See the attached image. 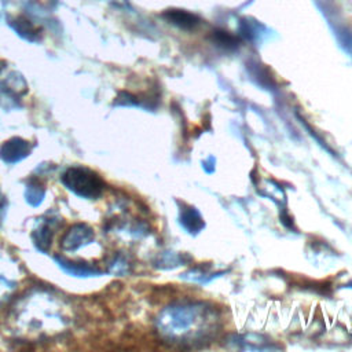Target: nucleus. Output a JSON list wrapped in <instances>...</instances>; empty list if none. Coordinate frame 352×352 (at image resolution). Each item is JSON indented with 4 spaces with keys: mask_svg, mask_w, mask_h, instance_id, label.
Here are the masks:
<instances>
[{
    "mask_svg": "<svg viewBox=\"0 0 352 352\" xmlns=\"http://www.w3.org/2000/svg\"><path fill=\"white\" fill-rule=\"evenodd\" d=\"M32 150H33V144L30 142L15 136V138L6 140L0 146V158L6 164L14 165V164L21 162L26 157H29Z\"/></svg>",
    "mask_w": 352,
    "mask_h": 352,
    "instance_id": "6",
    "label": "nucleus"
},
{
    "mask_svg": "<svg viewBox=\"0 0 352 352\" xmlns=\"http://www.w3.org/2000/svg\"><path fill=\"white\" fill-rule=\"evenodd\" d=\"M45 197V188L41 183L32 180L26 184L25 188V199L30 206H38Z\"/></svg>",
    "mask_w": 352,
    "mask_h": 352,
    "instance_id": "11",
    "label": "nucleus"
},
{
    "mask_svg": "<svg viewBox=\"0 0 352 352\" xmlns=\"http://www.w3.org/2000/svg\"><path fill=\"white\" fill-rule=\"evenodd\" d=\"M95 238L94 230L84 223L74 224L62 239V249L66 252H74L81 249L82 246L91 243Z\"/></svg>",
    "mask_w": 352,
    "mask_h": 352,
    "instance_id": "7",
    "label": "nucleus"
},
{
    "mask_svg": "<svg viewBox=\"0 0 352 352\" xmlns=\"http://www.w3.org/2000/svg\"><path fill=\"white\" fill-rule=\"evenodd\" d=\"M12 319L16 333L28 338L58 336L69 327L72 320L66 302L47 290L26 294L15 305Z\"/></svg>",
    "mask_w": 352,
    "mask_h": 352,
    "instance_id": "1",
    "label": "nucleus"
},
{
    "mask_svg": "<svg viewBox=\"0 0 352 352\" xmlns=\"http://www.w3.org/2000/svg\"><path fill=\"white\" fill-rule=\"evenodd\" d=\"M210 311L201 302L179 304L165 308L158 316V331L172 341H195L209 331L213 322Z\"/></svg>",
    "mask_w": 352,
    "mask_h": 352,
    "instance_id": "2",
    "label": "nucleus"
},
{
    "mask_svg": "<svg viewBox=\"0 0 352 352\" xmlns=\"http://www.w3.org/2000/svg\"><path fill=\"white\" fill-rule=\"evenodd\" d=\"M28 92L23 76L11 69L0 70V106L4 109L21 107V99Z\"/></svg>",
    "mask_w": 352,
    "mask_h": 352,
    "instance_id": "4",
    "label": "nucleus"
},
{
    "mask_svg": "<svg viewBox=\"0 0 352 352\" xmlns=\"http://www.w3.org/2000/svg\"><path fill=\"white\" fill-rule=\"evenodd\" d=\"M59 220H56L55 217H43L36 228L32 232V239L33 243L36 246L37 250H40L41 253H47L51 248L52 243V236H54V231L58 227Z\"/></svg>",
    "mask_w": 352,
    "mask_h": 352,
    "instance_id": "8",
    "label": "nucleus"
},
{
    "mask_svg": "<svg viewBox=\"0 0 352 352\" xmlns=\"http://www.w3.org/2000/svg\"><path fill=\"white\" fill-rule=\"evenodd\" d=\"M19 279V264L11 254L0 250V305L7 302L15 293Z\"/></svg>",
    "mask_w": 352,
    "mask_h": 352,
    "instance_id": "5",
    "label": "nucleus"
},
{
    "mask_svg": "<svg viewBox=\"0 0 352 352\" xmlns=\"http://www.w3.org/2000/svg\"><path fill=\"white\" fill-rule=\"evenodd\" d=\"M54 260L56 261V264L67 274L73 275V276H80V278H85V276H95V275H100V270L95 268L94 265H89L87 263H74L70 261L67 258H63L60 256H55Z\"/></svg>",
    "mask_w": 352,
    "mask_h": 352,
    "instance_id": "9",
    "label": "nucleus"
},
{
    "mask_svg": "<svg viewBox=\"0 0 352 352\" xmlns=\"http://www.w3.org/2000/svg\"><path fill=\"white\" fill-rule=\"evenodd\" d=\"M4 210H6V201H4V198L0 194V223H1V219H3Z\"/></svg>",
    "mask_w": 352,
    "mask_h": 352,
    "instance_id": "12",
    "label": "nucleus"
},
{
    "mask_svg": "<svg viewBox=\"0 0 352 352\" xmlns=\"http://www.w3.org/2000/svg\"><path fill=\"white\" fill-rule=\"evenodd\" d=\"M10 25H11L12 29H14L19 36H22L23 38H26V40H29V41H37V40H38L40 30H38L30 21H26V19H23V18H18V19L11 21Z\"/></svg>",
    "mask_w": 352,
    "mask_h": 352,
    "instance_id": "10",
    "label": "nucleus"
},
{
    "mask_svg": "<svg viewBox=\"0 0 352 352\" xmlns=\"http://www.w3.org/2000/svg\"><path fill=\"white\" fill-rule=\"evenodd\" d=\"M62 184L74 195L85 199H96L104 190V183L92 169L85 166H69L60 175Z\"/></svg>",
    "mask_w": 352,
    "mask_h": 352,
    "instance_id": "3",
    "label": "nucleus"
}]
</instances>
